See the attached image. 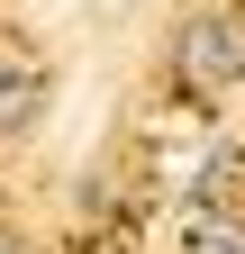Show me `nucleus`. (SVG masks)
Here are the masks:
<instances>
[{"label":"nucleus","mask_w":245,"mask_h":254,"mask_svg":"<svg viewBox=\"0 0 245 254\" xmlns=\"http://www.w3.org/2000/svg\"><path fill=\"white\" fill-rule=\"evenodd\" d=\"M173 82L191 91V100H227L245 82V18L227 0H200V9L173 27Z\"/></svg>","instance_id":"1"},{"label":"nucleus","mask_w":245,"mask_h":254,"mask_svg":"<svg viewBox=\"0 0 245 254\" xmlns=\"http://www.w3.org/2000/svg\"><path fill=\"white\" fill-rule=\"evenodd\" d=\"M37 118H46V64L0 37V136H27Z\"/></svg>","instance_id":"2"},{"label":"nucleus","mask_w":245,"mask_h":254,"mask_svg":"<svg viewBox=\"0 0 245 254\" xmlns=\"http://www.w3.org/2000/svg\"><path fill=\"white\" fill-rule=\"evenodd\" d=\"M182 254H245V218L200 209V218H191V236H182Z\"/></svg>","instance_id":"3"},{"label":"nucleus","mask_w":245,"mask_h":254,"mask_svg":"<svg viewBox=\"0 0 245 254\" xmlns=\"http://www.w3.org/2000/svg\"><path fill=\"white\" fill-rule=\"evenodd\" d=\"M0 254H27V245H18V236H0Z\"/></svg>","instance_id":"4"}]
</instances>
